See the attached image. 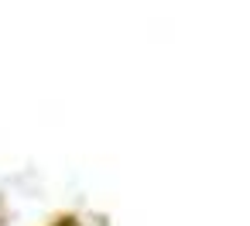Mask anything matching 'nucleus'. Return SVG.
<instances>
[{
	"label": "nucleus",
	"mask_w": 250,
	"mask_h": 226,
	"mask_svg": "<svg viewBox=\"0 0 250 226\" xmlns=\"http://www.w3.org/2000/svg\"><path fill=\"white\" fill-rule=\"evenodd\" d=\"M48 226H79V223H76V216H62V219H55V223H48Z\"/></svg>",
	"instance_id": "nucleus-1"
}]
</instances>
